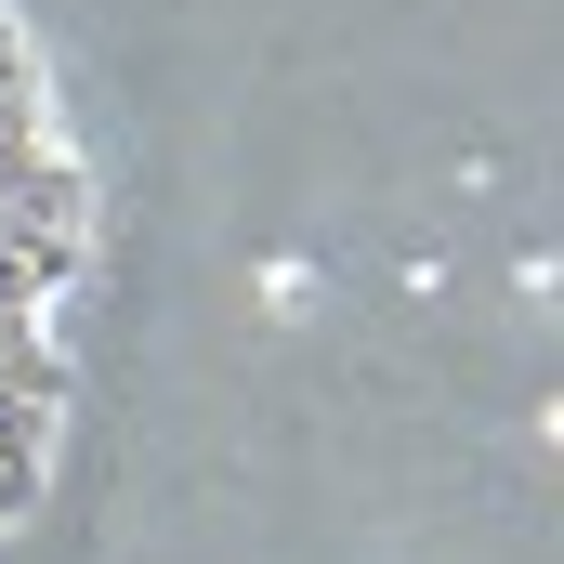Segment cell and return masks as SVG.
<instances>
[{"label":"cell","mask_w":564,"mask_h":564,"mask_svg":"<svg viewBox=\"0 0 564 564\" xmlns=\"http://www.w3.org/2000/svg\"><path fill=\"white\" fill-rule=\"evenodd\" d=\"M79 263H93V184H79V144L53 119L26 26L0 13V539L53 499V459H66Z\"/></svg>","instance_id":"1"}]
</instances>
